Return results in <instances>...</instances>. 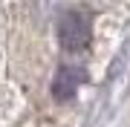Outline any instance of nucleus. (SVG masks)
<instances>
[{
	"label": "nucleus",
	"instance_id": "nucleus-2",
	"mask_svg": "<svg viewBox=\"0 0 130 127\" xmlns=\"http://www.w3.org/2000/svg\"><path fill=\"white\" fill-rule=\"evenodd\" d=\"M81 81H84V72L78 69V66H61V69L55 72V78H52V95H55L58 101L72 98V95L78 93Z\"/></svg>",
	"mask_w": 130,
	"mask_h": 127
},
{
	"label": "nucleus",
	"instance_id": "nucleus-1",
	"mask_svg": "<svg viewBox=\"0 0 130 127\" xmlns=\"http://www.w3.org/2000/svg\"><path fill=\"white\" fill-rule=\"evenodd\" d=\"M90 38H93V26H90V17L78 9L64 12L58 20V41L67 52H81L90 46Z\"/></svg>",
	"mask_w": 130,
	"mask_h": 127
}]
</instances>
